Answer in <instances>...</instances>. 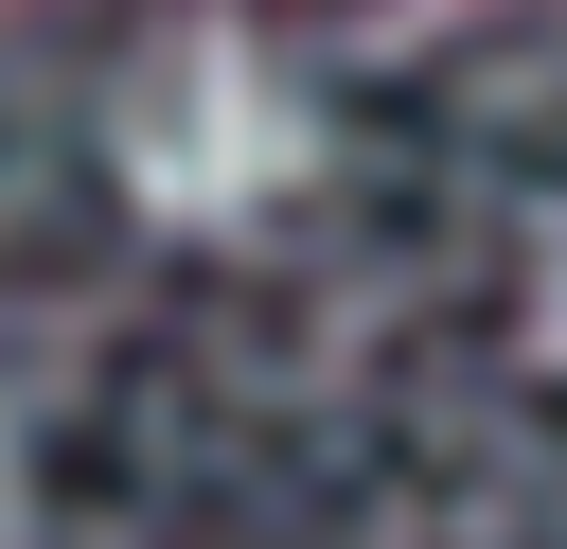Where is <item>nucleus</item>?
<instances>
[{
	"instance_id": "obj_2",
	"label": "nucleus",
	"mask_w": 567,
	"mask_h": 549,
	"mask_svg": "<svg viewBox=\"0 0 567 549\" xmlns=\"http://www.w3.org/2000/svg\"><path fill=\"white\" fill-rule=\"evenodd\" d=\"M35 531V443H18V407H0V549Z\"/></svg>"
},
{
	"instance_id": "obj_1",
	"label": "nucleus",
	"mask_w": 567,
	"mask_h": 549,
	"mask_svg": "<svg viewBox=\"0 0 567 549\" xmlns=\"http://www.w3.org/2000/svg\"><path fill=\"white\" fill-rule=\"evenodd\" d=\"M106 177L159 230H266L319 177V89L266 35H159L124 71V106H106Z\"/></svg>"
},
{
	"instance_id": "obj_3",
	"label": "nucleus",
	"mask_w": 567,
	"mask_h": 549,
	"mask_svg": "<svg viewBox=\"0 0 567 549\" xmlns=\"http://www.w3.org/2000/svg\"><path fill=\"white\" fill-rule=\"evenodd\" d=\"M532 354H549V372H567V248H549V266H532Z\"/></svg>"
}]
</instances>
